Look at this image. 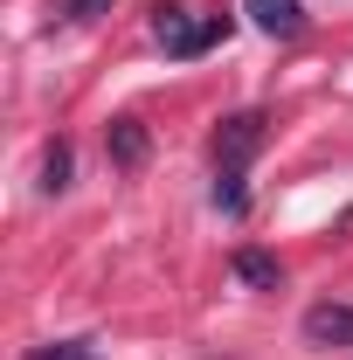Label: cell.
<instances>
[{
	"label": "cell",
	"instance_id": "5",
	"mask_svg": "<svg viewBox=\"0 0 353 360\" xmlns=\"http://www.w3.org/2000/svg\"><path fill=\"white\" fill-rule=\"evenodd\" d=\"M229 270H236V284H250V291H277V284H284V264H277L270 250H236Z\"/></svg>",
	"mask_w": 353,
	"mask_h": 360
},
{
	"label": "cell",
	"instance_id": "6",
	"mask_svg": "<svg viewBox=\"0 0 353 360\" xmlns=\"http://www.w3.org/2000/svg\"><path fill=\"white\" fill-rule=\"evenodd\" d=\"M104 153H111V167H139V160H146V125H139V118H111Z\"/></svg>",
	"mask_w": 353,
	"mask_h": 360
},
{
	"label": "cell",
	"instance_id": "8",
	"mask_svg": "<svg viewBox=\"0 0 353 360\" xmlns=\"http://www.w3.org/2000/svg\"><path fill=\"white\" fill-rule=\"evenodd\" d=\"M28 360H104L97 340H49V347H28Z\"/></svg>",
	"mask_w": 353,
	"mask_h": 360
},
{
	"label": "cell",
	"instance_id": "4",
	"mask_svg": "<svg viewBox=\"0 0 353 360\" xmlns=\"http://www.w3.org/2000/svg\"><path fill=\"white\" fill-rule=\"evenodd\" d=\"M305 340H312V347H347V354H353V305H333V298L312 305V312H305Z\"/></svg>",
	"mask_w": 353,
	"mask_h": 360
},
{
	"label": "cell",
	"instance_id": "2",
	"mask_svg": "<svg viewBox=\"0 0 353 360\" xmlns=\"http://www.w3.org/2000/svg\"><path fill=\"white\" fill-rule=\"evenodd\" d=\"M264 139H270V118H264V111H236V118H222V132H215V174H243V167L264 153Z\"/></svg>",
	"mask_w": 353,
	"mask_h": 360
},
{
	"label": "cell",
	"instance_id": "3",
	"mask_svg": "<svg viewBox=\"0 0 353 360\" xmlns=\"http://www.w3.org/2000/svg\"><path fill=\"white\" fill-rule=\"evenodd\" d=\"M243 14H250L264 35H277V42L305 35V0H243Z\"/></svg>",
	"mask_w": 353,
	"mask_h": 360
},
{
	"label": "cell",
	"instance_id": "10",
	"mask_svg": "<svg viewBox=\"0 0 353 360\" xmlns=\"http://www.w3.org/2000/svg\"><path fill=\"white\" fill-rule=\"evenodd\" d=\"M70 14L77 21H97V14H111V0H70Z\"/></svg>",
	"mask_w": 353,
	"mask_h": 360
},
{
	"label": "cell",
	"instance_id": "1",
	"mask_svg": "<svg viewBox=\"0 0 353 360\" xmlns=\"http://www.w3.org/2000/svg\"><path fill=\"white\" fill-rule=\"evenodd\" d=\"M153 42L174 63H194L201 49L229 42V14H187V7H153Z\"/></svg>",
	"mask_w": 353,
	"mask_h": 360
},
{
	"label": "cell",
	"instance_id": "9",
	"mask_svg": "<svg viewBox=\"0 0 353 360\" xmlns=\"http://www.w3.org/2000/svg\"><path fill=\"white\" fill-rule=\"evenodd\" d=\"M215 208H222V215H243V208H250V194H243V174H215Z\"/></svg>",
	"mask_w": 353,
	"mask_h": 360
},
{
	"label": "cell",
	"instance_id": "7",
	"mask_svg": "<svg viewBox=\"0 0 353 360\" xmlns=\"http://www.w3.org/2000/svg\"><path fill=\"white\" fill-rule=\"evenodd\" d=\"M70 167H77V153H70V139H56L42 153V194H63L70 187Z\"/></svg>",
	"mask_w": 353,
	"mask_h": 360
}]
</instances>
